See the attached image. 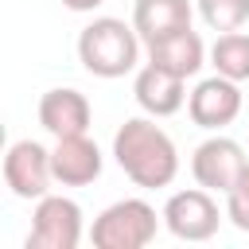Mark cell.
<instances>
[{"instance_id":"1","label":"cell","mask_w":249,"mask_h":249,"mask_svg":"<svg viewBox=\"0 0 249 249\" xmlns=\"http://www.w3.org/2000/svg\"><path fill=\"white\" fill-rule=\"evenodd\" d=\"M113 160L144 191L171 187L179 175V148L156 124V117H128L113 132Z\"/></svg>"},{"instance_id":"2","label":"cell","mask_w":249,"mask_h":249,"mask_svg":"<svg viewBox=\"0 0 249 249\" xmlns=\"http://www.w3.org/2000/svg\"><path fill=\"white\" fill-rule=\"evenodd\" d=\"M140 47L144 39L136 35V27L117 16H93L78 31V62L105 82L140 70Z\"/></svg>"},{"instance_id":"3","label":"cell","mask_w":249,"mask_h":249,"mask_svg":"<svg viewBox=\"0 0 249 249\" xmlns=\"http://www.w3.org/2000/svg\"><path fill=\"white\" fill-rule=\"evenodd\" d=\"M160 218H156V206H148L144 198H117L93 218L89 241L97 249H144L156 241Z\"/></svg>"},{"instance_id":"4","label":"cell","mask_w":249,"mask_h":249,"mask_svg":"<svg viewBox=\"0 0 249 249\" xmlns=\"http://www.w3.org/2000/svg\"><path fill=\"white\" fill-rule=\"evenodd\" d=\"M82 206L66 195H43L31 210V230H27V249H78L82 241Z\"/></svg>"},{"instance_id":"5","label":"cell","mask_w":249,"mask_h":249,"mask_svg":"<svg viewBox=\"0 0 249 249\" xmlns=\"http://www.w3.org/2000/svg\"><path fill=\"white\" fill-rule=\"evenodd\" d=\"M163 226L171 237L179 241H210L222 226V210L214 202V191L206 187H187V191H175L167 202H163Z\"/></svg>"},{"instance_id":"6","label":"cell","mask_w":249,"mask_h":249,"mask_svg":"<svg viewBox=\"0 0 249 249\" xmlns=\"http://www.w3.org/2000/svg\"><path fill=\"white\" fill-rule=\"evenodd\" d=\"M241 105H245L241 82H233V78H226V74H210V78H202V82L187 93V113H191V121H195L198 128H206V132L230 128V124L241 117Z\"/></svg>"},{"instance_id":"7","label":"cell","mask_w":249,"mask_h":249,"mask_svg":"<svg viewBox=\"0 0 249 249\" xmlns=\"http://www.w3.org/2000/svg\"><path fill=\"white\" fill-rule=\"evenodd\" d=\"M4 183L23 202H39L43 195H51V148H43L39 140H16L4 156Z\"/></svg>"},{"instance_id":"8","label":"cell","mask_w":249,"mask_h":249,"mask_svg":"<svg viewBox=\"0 0 249 249\" xmlns=\"http://www.w3.org/2000/svg\"><path fill=\"white\" fill-rule=\"evenodd\" d=\"M245 163H249V160H245V148H241L233 136L214 132V136H206V140L195 148V156H191V175H195L198 187L226 195V191L237 183V175L245 171Z\"/></svg>"},{"instance_id":"9","label":"cell","mask_w":249,"mask_h":249,"mask_svg":"<svg viewBox=\"0 0 249 249\" xmlns=\"http://www.w3.org/2000/svg\"><path fill=\"white\" fill-rule=\"evenodd\" d=\"M132 97L148 117H171L187 105V78L148 58L132 78Z\"/></svg>"},{"instance_id":"10","label":"cell","mask_w":249,"mask_h":249,"mask_svg":"<svg viewBox=\"0 0 249 249\" xmlns=\"http://www.w3.org/2000/svg\"><path fill=\"white\" fill-rule=\"evenodd\" d=\"M105 160L101 148L89 140V132H74V136H54L51 148V171L58 187H89L101 175Z\"/></svg>"},{"instance_id":"11","label":"cell","mask_w":249,"mask_h":249,"mask_svg":"<svg viewBox=\"0 0 249 249\" xmlns=\"http://www.w3.org/2000/svg\"><path fill=\"white\" fill-rule=\"evenodd\" d=\"M93 109L89 97L74 86H54L39 97V124L51 136H74V132H89Z\"/></svg>"},{"instance_id":"12","label":"cell","mask_w":249,"mask_h":249,"mask_svg":"<svg viewBox=\"0 0 249 249\" xmlns=\"http://www.w3.org/2000/svg\"><path fill=\"white\" fill-rule=\"evenodd\" d=\"M191 19H195L191 0H136L132 4V27L144 39V47L160 43L175 31H187Z\"/></svg>"},{"instance_id":"13","label":"cell","mask_w":249,"mask_h":249,"mask_svg":"<svg viewBox=\"0 0 249 249\" xmlns=\"http://www.w3.org/2000/svg\"><path fill=\"white\" fill-rule=\"evenodd\" d=\"M144 51H148L152 62L175 70L179 78H195V74L202 70V62H206V47H202V35H198L195 27L175 31V35H167V39H160V43H148Z\"/></svg>"},{"instance_id":"14","label":"cell","mask_w":249,"mask_h":249,"mask_svg":"<svg viewBox=\"0 0 249 249\" xmlns=\"http://www.w3.org/2000/svg\"><path fill=\"white\" fill-rule=\"evenodd\" d=\"M210 66L214 74H226L233 82H249V35L237 31H222L210 47Z\"/></svg>"},{"instance_id":"15","label":"cell","mask_w":249,"mask_h":249,"mask_svg":"<svg viewBox=\"0 0 249 249\" xmlns=\"http://www.w3.org/2000/svg\"><path fill=\"white\" fill-rule=\"evenodd\" d=\"M195 12L210 31L222 35V31H237L249 19V0H195Z\"/></svg>"},{"instance_id":"16","label":"cell","mask_w":249,"mask_h":249,"mask_svg":"<svg viewBox=\"0 0 249 249\" xmlns=\"http://www.w3.org/2000/svg\"><path fill=\"white\" fill-rule=\"evenodd\" d=\"M226 218H230L241 233H249V163H245V171L237 175V183L226 191Z\"/></svg>"},{"instance_id":"17","label":"cell","mask_w":249,"mask_h":249,"mask_svg":"<svg viewBox=\"0 0 249 249\" xmlns=\"http://www.w3.org/2000/svg\"><path fill=\"white\" fill-rule=\"evenodd\" d=\"M62 4H66L70 12H97L105 0H62Z\"/></svg>"}]
</instances>
